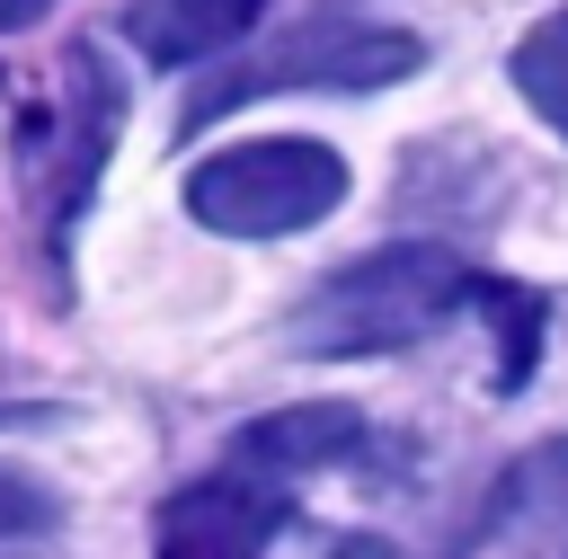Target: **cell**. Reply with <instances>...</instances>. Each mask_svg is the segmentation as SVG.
<instances>
[{"label":"cell","instance_id":"2","mask_svg":"<svg viewBox=\"0 0 568 559\" xmlns=\"http://www.w3.org/2000/svg\"><path fill=\"white\" fill-rule=\"evenodd\" d=\"M426 62V44L408 27H373V18H302L284 35H266L257 53H231L186 106H178V133H204L213 115H240L248 98H275V89H390Z\"/></svg>","mask_w":568,"mask_h":559},{"label":"cell","instance_id":"11","mask_svg":"<svg viewBox=\"0 0 568 559\" xmlns=\"http://www.w3.org/2000/svg\"><path fill=\"white\" fill-rule=\"evenodd\" d=\"M328 559H408V550H399V541H382V532H355V541H337Z\"/></svg>","mask_w":568,"mask_h":559},{"label":"cell","instance_id":"12","mask_svg":"<svg viewBox=\"0 0 568 559\" xmlns=\"http://www.w3.org/2000/svg\"><path fill=\"white\" fill-rule=\"evenodd\" d=\"M53 0H0V35H18V27H36Z\"/></svg>","mask_w":568,"mask_h":559},{"label":"cell","instance_id":"4","mask_svg":"<svg viewBox=\"0 0 568 559\" xmlns=\"http://www.w3.org/2000/svg\"><path fill=\"white\" fill-rule=\"evenodd\" d=\"M275 524H284V506H275L257 479L222 470V479H195L186 497H169V515H160V559H257V550L275 541Z\"/></svg>","mask_w":568,"mask_h":559},{"label":"cell","instance_id":"5","mask_svg":"<svg viewBox=\"0 0 568 559\" xmlns=\"http://www.w3.org/2000/svg\"><path fill=\"white\" fill-rule=\"evenodd\" d=\"M364 444V417L346 399H293L275 417H248L231 435V470L240 479H293V470H328V461H355Z\"/></svg>","mask_w":568,"mask_h":559},{"label":"cell","instance_id":"8","mask_svg":"<svg viewBox=\"0 0 568 559\" xmlns=\"http://www.w3.org/2000/svg\"><path fill=\"white\" fill-rule=\"evenodd\" d=\"M506 506L524 524H550V541L568 550V435L559 444H532L515 470H506Z\"/></svg>","mask_w":568,"mask_h":559},{"label":"cell","instance_id":"10","mask_svg":"<svg viewBox=\"0 0 568 559\" xmlns=\"http://www.w3.org/2000/svg\"><path fill=\"white\" fill-rule=\"evenodd\" d=\"M53 524H62V497H53L44 479H27V470H9V461H0V541L53 532Z\"/></svg>","mask_w":568,"mask_h":559},{"label":"cell","instance_id":"9","mask_svg":"<svg viewBox=\"0 0 568 559\" xmlns=\"http://www.w3.org/2000/svg\"><path fill=\"white\" fill-rule=\"evenodd\" d=\"M488 319L506 328V355H497V390H524L532 373V346H541V302L524 284H488Z\"/></svg>","mask_w":568,"mask_h":559},{"label":"cell","instance_id":"3","mask_svg":"<svg viewBox=\"0 0 568 559\" xmlns=\"http://www.w3.org/2000/svg\"><path fill=\"white\" fill-rule=\"evenodd\" d=\"M346 195V160L328 142H302V133H266V142H231L213 160L186 169V213L222 240H284V231H311L328 222Z\"/></svg>","mask_w":568,"mask_h":559},{"label":"cell","instance_id":"7","mask_svg":"<svg viewBox=\"0 0 568 559\" xmlns=\"http://www.w3.org/2000/svg\"><path fill=\"white\" fill-rule=\"evenodd\" d=\"M515 89H524L532 115L568 142V9H550V18L515 44Z\"/></svg>","mask_w":568,"mask_h":559},{"label":"cell","instance_id":"6","mask_svg":"<svg viewBox=\"0 0 568 559\" xmlns=\"http://www.w3.org/2000/svg\"><path fill=\"white\" fill-rule=\"evenodd\" d=\"M257 18L266 0H124V44L142 62H204L231 53Z\"/></svg>","mask_w":568,"mask_h":559},{"label":"cell","instance_id":"1","mask_svg":"<svg viewBox=\"0 0 568 559\" xmlns=\"http://www.w3.org/2000/svg\"><path fill=\"white\" fill-rule=\"evenodd\" d=\"M470 302V266L435 240H390L355 266H337L284 328L293 355H390L408 337H426L444 311Z\"/></svg>","mask_w":568,"mask_h":559}]
</instances>
